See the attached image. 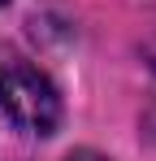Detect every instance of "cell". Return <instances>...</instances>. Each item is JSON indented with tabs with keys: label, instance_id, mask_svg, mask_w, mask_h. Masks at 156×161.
<instances>
[{
	"label": "cell",
	"instance_id": "6da1fadb",
	"mask_svg": "<svg viewBox=\"0 0 156 161\" xmlns=\"http://www.w3.org/2000/svg\"><path fill=\"white\" fill-rule=\"evenodd\" d=\"M0 113L26 135H52L61 122V96L26 61H0Z\"/></svg>",
	"mask_w": 156,
	"mask_h": 161
},
{
	"label": "cell",
	"instance_id": "7a4b0ae2",
	"mask_svg": "<svg viewBox=\"0 0 156 161\" xmlns=\"http://www.w3.org/2000/svg\"><path fill=\"white\" fill-rule=\"evenodd\" d=\"M65 161H104L100 153H91V148H78V153H70Z\"/></svg>",
	"mask_w": 156,
	"mask_h": 161
},
{
	"label": "cell",
	"instance_id": "3957f363",
	"mask_svg": "<svg viewBox=\"0 0 156 161\" xmlns=\"http://www.w3.org/2000/svg\"><path fill=\"white\" fill-rule=\"evenodd\" d=\"M148 57H152V65H156V35L148 39Z\"/></svg>",
	"mask_w": 156,
	"mask_h": 161
},
{
	"label": "cell",
	"instance_id": "277c9868",
	"mask_svg": "<svg viewBox=\"0 0 156 161\" xmlns=\"http://www.w3.org/2000/svg\"><path fill=\"white\" fill-rule=\"evenodd\" d=\"M148 135H152V144H156V113L148 118Z\"/></svg>",
	"mask_w": 156,
	"mask_h": 161
},
{
	"label": "cell",
	"instance_id": "5b68a950",
	"mask_svg": "<svg viewBox=\"0 0 156 161\" xmlns=\"http://www.w3.org/2000/svg\"><path fill=\"white\" fill-rule=\"evenodd\" d=\"M0 4H9V0H0Z\"/></svg>",
	"mask_w": 156,
	"mask_h": 161
}]
</instances>
